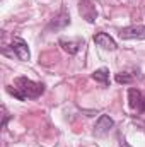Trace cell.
Instances as JSON below:
<instances>
[{
  "instance_id": "6da1fadb",
  "label": "cell",
  "mask_w": 145,
  "mask_h": 147,
  "mask_svg": "<svg viewBox=\"0 0 145 147\" xmlns=\"http://www.w3.org/2000/svg\"><path fill=\"white\" fill-rule=\"evenodd\" d=\"M14 89L9 86L7 87V92L12 94L14 98H17L19 101H24V99H36L39 98L43 92H44V86L39 84V82H34L28 77H17L14 80Z\"/></svg>"
},
{
  "instance_id": "7a4b0ae2",
  "label": "cell",
  "mask_w": 145,
  "mask_h": 147,
  "mask_svg": "<svg viewBox=\"0 0 145 147\" xmlns=\"http://www.w3.org/2000/svg\"><path fill=\"white\" fill-rule=\"evenodd\" d=\"M128 106L137 113H145V96L138 89H128Z\"/></svg>"
},
{
  "instance_id": "3957f363",
  "label": "cell",
  "mask_w": 145,
  "mask_h": 147,
  "mask_svg": "<svg viewBox=\"0 0 145 147\" xmlns=\"http://www.w3.org/2000/svg\"><path fill=\"white\" fill-rule=\"evenodd\" d=\"M113 127H114L113 118H111L109 115H101L99 120H97L96 125H94V135H96V137H103V135L108 134Z\"/></svg>"
},
{
  "instance_id": "277c9868",
  "label": "cell",
  "mask_w": 145,
  "mask_h": 147,
  "mask_svg": "<svg viewBox=\"0 0 145 147\" xmlns=\"http://www.w3.org/2000/svg\"><path fill=\"white\" fill-rule=\"evenodd\" d=\"M79 12L87 22H94L96 17H97V10H96L94 3L91 0H80L79 2Z\"/></svg>"
},
{
  "instance_id": "5b68a950",
  "label": "cell",
  "mask_w": 145,
  "mask_h": 147,
  "mask_svg": "<svg viewBox=\"0 0 145 147\" xmlns=\"http://www.w3.org/2000/svg\"><path fill=\"white\" fill-rule=\"evenodd\" d=\"M121 39H145V26H130L119 29Z\"/></svg>"
},
{
  "instance_id": "8992f818",
  "label": "cell",
  "mask_w": 145,
  "mask_h": 147,
  "mask_svg": "<svg viewBox=\"0 0 145 147\" xmlns=\"http://www.w3.org/2000/svg\"><path fill=\"white\" fill-rule=\"evenodd\" d=\"M12 50H14V53L17 55V58L22 60V62L29 60V57H31L29 48H28V43H26L22 38H14V41H12Z\"/></svg>"
},
{
  "instance_id": "52a82bcc",
  "label": "cell",
  "mask_w": 145,
  "mask_h": 147,
  "mask_svg": "<svg viewBox=\"0 0 145 147\" xmlns=\"http://www.w3.org/2000/svg\"><path fill=\"white\" fill-rule=\"evenodd\" d=\"M94 43H96L97 46L104 48V50H111V51L118 48V46H116V41L109 36V34H106V33H97V34H94Z\"/></svg>"
},
{
  "instance_id": "ba28073f",
  "label": "cell",
  "mask_w": 145,
  "mask_h": 147,
  "mask_svg": "<svg viewBox=\"0 0 145 147\" xmlns=\"http://www.w3.org/2000/svg\"><path fill=\"white\" fill-rule=\"evenodd\" d=\"M68 24H70V16H68L67 10H62L58 16L53 17V21L50 22L48 29H63V28L68 26Z\"/></svg>"
},
{
  "instance_id": "9c48e42d",
  "label": "cell",
  "mask_w": 145,
  "mask_h": 147,
  "mask_svg": "<svg viewBox=\"0 0 145 147\" xmlns=\"http://www.w3.org/2000/svg\"><path fill=\"white\" fill-rule=\"evenodd\" d=\"M92 79H94L96 82H99V84L106 86V84H109V70L106 69V67H101V69L94 70V74H92Z\"/></svg>"
},
{
  "instance_id": "30bf717a",
  "label": "cell",
  "mask_w": 145,
  "mask_h": 147,
  "mask_svg": "<svg viewBox=\"0 0 145 147\" xmlns=\"http://www.w3.org/2000/svg\"><path fill=\"white\" fill-rule=\"evenodd\" d=\"M60 46L68 53V55H75L80 50V41H67V39H60Z\"/></svg>"
},
{
  "instance_id": "8fae6325",
  "label": "cell",
  "mask_w": 145,
  "mask_h": 147,
  "mask_svg": "<svg viewBox=\"0 0 145 147\" xmlns=\"http://www.w3.org/2000/svg\"><path fill=\"white\" fill-rule=\"evenodd\" d=\"M114 80H116L118 84H132V82H133V77L128 72H119V74L114 75Z\"/></svg>"
},
{
  "instance_id": "7c38bea8",
  "label": "cell",
  "mask_w": 145,
  "mask_h": 147,
  "mask_svg": "<svg viewBox=\"0 0 145 147\" xmlns=\"http://www.w3.org/2000/svg\"><path fill=\"white\" fill-rule=\"evenodd\" d=\"M2 110H3V123H2V127L5 128L7 127V121H9V115H7V110L5 108H2Z\"/></svg>"
},
{
  "instance_id": "4fadbf2b",
  "label": "cell",
  "mask_w": 145,
  "mask_h": 147,
  "mask_svg": "<svg viewBox=\"0 0 145 147\" xmlns=\"http://www.w3.org/2000/svg\"><path fill=\"white\" fill-rule=\"evenodd\" d=\"M119 146H121V147H132L126 140H125V139H121V140H119Z\"/></svg>"
}]
</instances>
